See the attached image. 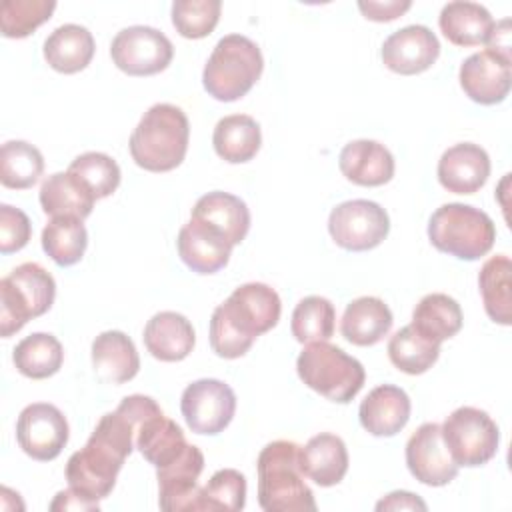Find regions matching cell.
<instances>
[{
	"mask_svg": "<svg viewBox=\"0 0 512 512\" xmlns=\"http://www.w3.org/2000/svg\"><path fill=\"white\" fill-rule=\"evenodd\" d=\"M220 0H176L172 4V24L182 38L200 40L212 34L220 20Z\"/></svg>",
	"mask_w": 512,
	"mask_h": 512,
	"instance_id": "cell-42",
	"label": "cell"
},
{
	"mask_svg": "<svg viewBox=\"0 0 512 512\" xmlns=\"http://www.w3.org/2000/svg\"><path fill=\"white\" fill-rule=\"evenodd\" d=\"M282 312L280 296L264 282L238 286L210 318V346L216 356L234 360L244 356L254 340L272 330Z\"/></svg>",
	"mask_w": 512,
	"mask_h": 512,
	"instance_id": "cell-2",
	"label": "cell"
},
{
	"mask_svg": "<svg viewBox=\"0 0 512 512\" xmlns=\"http://www.w3.org/2000/svg\"><path fill=\"white\" fill-rule=\"evenodd\" d=\"M440 356V344L422 336L412 324L402 326L388 342L390 362L404 374L416 376L430 370Z\"/></svg>",
	"mask_w": 512,
	"mask_h": 512,
	"instance_id": "cell-35",
	"label": "cell"
},
{
	"mask_svg": "<svg viewBox=\"0 0 512 512\" xmlns=\"http://www.w3.org/2000/svg\"><path fill=\"white\" fill-rule=\"evenodd\" d=\"M464 316L460 304L442 292L426 294L412 312V326L428 340L442 344L444 340L456 336L462 328Z\"/></svg>",
	"mask_w": 512,
	"mask_h": 512,
	"instance_id": "cell-32",
	"label": "cell"
},
{
	"mask_svg": "<svg viewBox=\"0 0 512 512\" xmlns=\"http://www.w3.org/2000/svg\"><path fill=\"white\" fill-rule=\"evenodd\" d=\"M68 172L76 176L96 200L114 194L122 176L118 162L104 152H84L76 156L70 162Z\"/></svg>",
	"mask_w": 512,
	"mask_h": 512,
	"instance_id": "cell-40",
	"label": "cell"
},
{
	"mask_svg": "<svg viewBox=\"0 0 512 512\" xmlns=\"http://www.w3.org/2000/svg\"><path fill=\"white\" fill-rule=\"evenodd\" d=\"M510 276L512 262L506 254H496L488 258L478 274L480 296L488 318L496 324H512V296H510Z\"/></svg>",
	"mask_w": 512,
	"mask_h": 512,
	"instance_id": "cell-33",
	"label": "cell"
},
{
	"mask_svg": "<svg viewBox=\"0 0 512 512\" xmlns=\"http://www.w3.org/2000/svg\"><path fill=\"white\" fill-rule=\"evenodd\" d=\"M94 372L112 384L132 380L140 370V356L134 342L120 330H106L92 342Z\"/></svg>",
	"mask_w": 512,
	"mask_h": 512,
	"instance_id": "cell-27",
	"label": "cell"
},
{
	"mask_svg": "<svg viewBox=\"0 0 512 512\" xmlns=\"http://www.w3.org/2000/svg\"><path fill=\"white\" fill-rule=\"evenodd\" d=\"M44 172L42 152L26 140H8L0 148V182L12 190L32 188Z\"/></svg>",
	"mask_w": 512,
	"mask_h": 512,
	"instance_id": "cell-36",
	"label": "cell"
},
{
	"mask_svg": "<svg viewBox=\"0 0 512 512\" xmlns=\"http://www.w3.org/2000/svg\"><path fill=\"white\" fill-rule=\"evenodd\" d=\"M464 94L482 106H494L506 100L512 86L510 60L500 58L488 50L470 54L458 72Z\"/></svg>",
	"mask_w": 512,
	"mask_h": 512,
	"instance_id": "cell-17",
	"label": "cell"
},
{
	"mask_svg": "<svg viewBox=\"0 0 512 512\" xmlns=\"http://www.w3.org/2000/svg\"><path fill=\"white\" fill-rule=\"evenodd\" d=\"M54 0H4L0 4V30L4 38H26L52 18Z\"/></svg>",
	"mask_w": 512,
	"mask_h": 512,
	"instance_id": "cell-41",
	"label": "cell"
},
{
	"mask_svg": "<svg viewBox=\"0 0 512 512\" xmlns=\"http://www.w3.org/2000/svg\"><path fill=\"white\" fill-rule=\"evenodd\" d=\"M438 26L454 46H478L486 42L494 20L482 4L456 0L442 6Z\"/></svg>",
	"mask_w": 512,
	"mask_h": 512,
	"instance_id": "cell-29",
	"label": "cell"
},
{
	"mask_svg": "<svg viewBox=\"0 0 512 512\" xmlns=\"http://www.w3.org/2000/svg\"><path fill=\"white\" fill-rule=\"evenodd\" d=\"M380 56L388 70L402 76H414L426 72L438 60L440 42L428 26L410 24L384 40Z\"/></svg>",
	"mask_w": 512,
	"mask_h": 512,
	"instance_id": "cell-16",
	"label": "cell"
},
{
	"mask_svg": "<svg viewBox=\"0 0 512 512\" xmlns=\"http://www.w3.org/2000/svg\"><path fill=\"white\" fill-rule=\"evenodd\" d=\"M190 124L182 108L158 102L150 106L134 128L128 148L132 160L148 172H170L186 156Z\"/></svg>",
	"mask_w": 512,
	"mask_h": 512,
	"instance_id": "cell-4",
	"label": "cell"
},
{
	"mask_svg": "<svg viewBox=\"0 0 512 512\" xmlns=\"http://www.w3.org/2000/svg\"><path fill=\"white\" fill-rule=\"evenodd\" d=\"M56 298L52 274L38 262H24L0 280V334L10 338L32 318L46 314Z\"/></svg>",
	"mask_w": 512,
	"mask_h": 512,
	"instance_id": "cell-8",
	"label": "cell"
},
{
	"mask_svg": "<svg viewBox=\"0 0 512 512\" xmlns=\"http://www.w3.org/2000/svg\"><path fill=\"white\" fill-rule=\"evenodd\" d=\"M246 504V478L234 468L214 472L198 494V510L238 512Z\"/></svg>",
	"mask_w": 512,
	"mask_h": 512,
	"instance_id": "cell-39",
	"label": "cell"
},
{
	"mask_svg": "<svg viewBox=\"0 0 512 512\" xmlns=\"http://www.w3.org/2000/svg\"><path fill=\"white\" fill-rule=\"evenodd\" d=\"M40 206L44 214L58 218V216H72V218H88L94 208V194L68 170L50 174L38 194Z\"/></svg>",
	"mask_w": 512,
	"mask_h": 512,
	"instance_id": "cell-28",
	"label": "cell"
},
{
	"mask_svg": "<svg viewBox=\"0 0 512 512\" xmlns=\"http://www.w3.org/2000/svg\"><path fill=\"white\" fill-rule=\"evenodd\" d=\"M404 456L410 474L426 486H446L458 476L460 466L452 460L436 422H424L412 432Z\"/></svg>",
	"mask_w": 512,
	"mask_h": 512,
	"instance_id": "cell-14",
	"label": "cell"
},
{
	"mask_svg": "<svg viewBox=\"0 0 512 512\" xmlns=\"http://www.w3.org/2000/svg\"><path fill=\"white\" fill-rule=\"evenodd\" d=\"M70 436L68 420L60 408L48 402L28 404L16 422V440L26 456L48 462L60 456Z\"/></svg>",
	"mask_w": 512,
	"mask_h": 512,
	"instance_id": "cell-13",
	"label": "cell"
},
{
	"mask_svg": "<svg viewBox=\"0 0 512 512\" xmlns=\"http://www.w3.org/2000/svg\"><path fill=\"white\" fill-rule=\"evenodd\" d=\"M32 236L30 218L10 204H0V252L12 254L22 250Z\"/></svg>",
	"mask_w": 512,
	"mask_h": 512,
	"instance_id": "cell-43",
	"label": "cell"
},
{
	"mask_svg": "<svg viewBox=\"0 0 512 512\" xmlns=\"http://www.w3.org/2000/svg\"><path fill=\"white\" fill-rule=\"evenodd\" d=\"M212 144L216 154L230 162L242 164L252 160L262 144L260 124L248 114H230L216 122Z\"/></svg>",
	"mask_w": 512,
	"mask_h": 512,
	"instance_id": "cell-31",
	"label": "cell"
},
{
	"mask_svg": "<svg viewBox=\"0 0 512 512\" xmlns=\"http://www.w3.org/2000/svg\"><path fill=\"white\" fill-rule=\"evenodd\" d=\"M264 58L254 40L242 34L220 38L202 70L204 90L220 102H234L246 96L260 80Z\"/></svg>",
	"mask_w": 512,
	"mask_h": 512,
	"instance_id": "cell-5",
	"label": "cell"
},
{
	"mask_svg": "<svg viewBox=\"0 0 512 512\" xmlns=\"http://www.w3.org/2000/svg\"><path fill=\"white\" fill-rule=\"evenodd\" d=\"M338 166L346 180L368 188L390 182L396 168L392 152L384 144L368 138L348 142L340 150Z\"/></svg>",
	"mask_w": 512,
	"mask_h": 512,
	"instance_id": "cell-21",
	"label": "cell"
},
{
	"mask_svg": "<svg viewBox=\"0 0 512 512\" xmlns=\"http://www.w3.org/2000/svg\"><path fill=\"white\" fill-rule=\"evenodd\" d=\"M178 256L196 274H214L222 270L234 246L214 228L190 218L178 232Z\"/></svg>",
	"mask_w": 512,
	"mask_h": 512,
	"instance_id": "cell-19",
	"label": "cell"
},
{
	"mask_svg": "<svg viewBox=\"0 0 512 512\" xmlns=\"http://www.w3.org/2000/svg\"><path fill=\"white\" fill-rule=\"evenodd\" d=\"M192 218L214 228L230 246L240 244L250 230V210L246 202L222 190L200 196L192 208Z\"/></svg>",
	"mask_w": 512,
	"mask_h": 512,
	"instance_id": "cell-23",
	"label": "cell"
},
{
	"mask_svg": "<svg viewBox=\"0 0 512 512\" xmlns=\"http://www.w3.org/2000/svg\"><path fill=\"white\" fill-rule=\"evenodd\" d=\"M144 346L146 350L162 362L184 360L196 342V332L192 322L172 310L156 312L144 326Z\"/></svg>",
	"mask_w": 512,
	"mask_h": 512,
	"instance_id": "cell-22",
	"label": "cell"
},
{
	"mask_svg": "<svg viewBox=\"0 0 512 512\" xmlns=\"http://www.w3.org/2000/svg\"><path fill=\"white\" fill-rule=\"evenodd\" d=\"M110 56L116 68L128 76H152L168 68L174 46L164 32L138 24L122 28L112 38Z\"/></svg>",
	"mask_w": 512,
	"mask_h": 512,
	"instance_id": "cell-11",
	"label": "cell"
},
{
	"mask_svg": "<svg viewBox=\"0 0 512 512\" xmlns=\"http://www.w3.org/2000/svg\"><path fill=\"white\" fill-rule=\"evenodd\" d=\"M376 510H428L426 502L412 492L394 490L376 502Z\"/></svg>",
	"mask_w": 512,
	"mask_h": 512,
	"instance_id": "cell-45",
	"label": "cell"
},
{
	"mask_svg": "<svg viewBox=\"0 0 512 512\" xmlns=\"http://www.w3.org/2000/svg\"><path fill=\"white\" fill-rule=\"evenodd\" d=\"M50 510H100V504L68 486L66 490H60L54 496V500L50 502Z\"/></svg>",
	"mask_w": 512,
	"mask_h": 512,
	"instance_id": "cell-46",
	"label": "cell"
},
{
	"mask_svg": "<svg viewBox=\"0 0 512 512\" xmlns=\"http://www.w3.org/2000/svg\"><path fill=\"white\" fill-rule=\"evenodd\" d=\"M42 250L58 266H74L82 260L88 246V232L80 218L58 216L42 230Z\"/></svg>",
	"mask_w": 512,
	"mask_h": 512,
	"instance_id": "cell-37",
	"label": "cell"
},
{
	"mask_svg": "<svg viewBox=\"0 0 512 512\" xmlns=\"http://www.w3.org/2000/svg\"><path fill=\"white\" fill-rule=\"evenodd\" d=\"M296 372L310 390L338 404L352 402L366 380L360 360L328 340L306 344L298 354Z\"/></svg>",
	"mask_w": 512,
	"mask_h": 512,
	"instance_id": "cell-7",
	"label": "cell"
},
{
	"mask_svg": "<svg viewBox=\"0 0 512 512\" xmlns=\"http://www.w3.org/2000/svg\"><path fill=\"white\" fill-rule=\"evenodd\" d=\"M484 44L488 52L510 60V20L504 18L500 22H494Z\"/></svg>",
	"mask_w": 512,
	"mask_h": 512,
	"instance_id": "cell-47",
	"label": "cell"
},
{
	"mask_svg": "<svg viewBox=\"0 0 512 512\" xmlns=\"http://www.w3.org/2000/svg\"><path fill=\"white\" fill-rule=\"evenodd\" d=\"M412 2L410 0H386V2H376V0H360L358 8L364 14V18L374 20V22H390L402 16L406 10H410Z\"/></svg>",
	"mask_w": 512,
	"mask_h": 512,
	"instance_id": "cell-44",
	"label": "cell"
},
{
	"mask_svg": "<svg viewBox=\"0 0 512 512\" xmlns=\"http://www.w3.org/2000/svg\"><path fill=\"white\" fill-rule=\"evenodd\" d=\"M392 310L376 296H360L352 300L340 322L342 336L354 346H374L392 328Z\"/></svg>",
	"mask_w": 512,
	"mask_h": 512,
	"instance_id": "cell-26",
	"label": "cell"
},
{
	"mask_svg": "<svg viewBox=\"0 0 512 512\" xmlns=\"http://www.w3.org/2000/svg\"><path fill=\"white\" fill-rule=\"evenodd\" d=\"M188 446L182 428L164 416L162 410L150 414L136 430V448L154 466L162 468L176 460Z\"/></svg>",
	"mask_w": 512,
	"mask_h": 512,
	"instance_id": "cell-30",
	"label": "cell"
},
{
	"mask_svg": "<svg viewBox=\"0 0 512 512\" xmlns=\"http://www.w3.org/2000/svg\"><path fill=\"white\" fill-rule=\"evenodd\" d=\"M332 240L350 252H366L382 244L390 232L388 212L372 200H346L328 216Z\"/></svg>",
	"mask_w": 512,
	"mask_h": 512,
	"instance_id": "cell-10",
	"label": "cell"
},
{
	"mask_svg": "<svg viewBox=\"0 0 512 512\" xmlns=\"http://www.w3.org/2000/svg\"><path fill=\"white\" fill-rule=\"evenodd\" d=\"M136 446V426L120 408L104 414L84 448L66 462L68 486L90 500L100 502L116 486L124 460Z\"/></svg>",
	"mask_w": 512,
	"mask_h": 512,
	"instance_id": "cell-1",
	"label": "cell"
},
{
	"mask_svg": "<svg viewBox=\"0 0 512 512\" xmlns=\"http://www.w3.org/2000/svg\"><path fill=\"white\" fill-rule=\"evenodd\" d=\"M436 172L438 182L448 192L474 194L490 176V156L474 142H460L444 150Z\"/></svg>",
	"mask_w": 512,
	"mask_h": 512,
	"instance_id": "cell-18",
	"label": "cell"
},
{
	"mask_svg": "<svg viewBox=\"0 0 512 512\" xmlns=\"http://www.w3.org/2000/svg\"><path fill=\"white\" fill-rule=\"evenodd\" d=\"M336 328V308L324 296L302 298L294 312L290 330L300 344L330 340Z\"/></svg>",
	"mask_w": 512,
	"mask_h": 512,
	"instance_id": "cell-38",
	"label": "cell"
},
{
	"mask_svg": "<svg viewBox=\"0 0 512 512\" xmlns=\"http://www.w3.org/2000/svg\"><path fill=\"white\" fill-rule=\"evenodd\" d=\"M300 470L322 488L340 484L348 472V450L344 440L332 432L312 436L300 446Z\"/></svg>",
	"mask_w": 512,
	"mask_h": 512,
	"instance_id": "cell-24",
	"label": "cell"
},
{
	"mask_svg": "<svg viewBox=\"0 0 512 512\" xmlns=\"http://www.w3.org/2000/svg\"><path fill=\"white\" fill-rule=\"evenodd\" d=\"M94 36L86 26L62 24L44 40V60L60 74H76L84 70L94 56Z\"/></svg>",
	"mask_w": 512,
	"mask_h": 512,
	"instance_id": "cell-25",
	"label": "cell"
},
{
	"mask_svg": "<svg viewBox=\"0 0 512 512\" xmlns=\"http://www.w3.org/2000/svg\"><path fill=\"white\" fill-rule=\"evenodd\" d=\"M180 410L192 432L216 436L234 418L236 394L222 380L200 378L184 388Z\"/></svg>",
	"mask_w": 512,
	"mask_h": 512,
	"instance_id": "cell-12",
	"label": "cell"
},
{
	"mask_svg": "<svg viewBox=\"0 0 512 512\" xmlns=\"http://www.w3.org/2000/svg\"><path fill=\"white\" fill-rule=\"evenodd\" d=\"M410 398L394 384H380L360 402L358 418L372 436H396L410 420Z\"/></svg>",
	"mask_w": 512,
	"mask_h": 512,
	"instance_id": "cell-20",
	"label": "cell"
},
{
	"mask_svg": "<svg viewBox=\"0 0 512 512\" xmlns=\"http://www.w3.org/2000/svg\"><path fill=\"white\" fill-rule=\"evenodd\" d=\"M204 470V454L198 446L188 444L170 464L156 468L158 504L166 512L198 510V476Z\"/></svg>",
	"mask_w": 512,
	"mask_h": 512,
	"instance_id": "cell-15",
	"label": "cell"
},
{
	"mask_svg": "<svg viewBox=\"0 0 512 512\" xmlns=\"http://www.w3.org/2000/svg\"><path fill=\"white\" fill-rule=\"evenodd\" d=\"M430 244L458 260H478L486 256L496 240L492 218L470 204L448 202L436 208L428 220Z\"/></svg>",
	"mask_w": 512,
	"mask_h": 512,
	"instance_id": "cell-6",
	"label": "cell"
},
{
	"mask_svg": "<svg viewBox=\"0 0 512 512\" xmlns=\"http://www.w3.org/2000/svg\"><path fill=\"white\" fill-rule=\"evenodd\" d=\"M442 440L458 466L476 468L490 462L500 444L498 424L488 412L474 406H460L444 424H440Z\"/></svg>",
	"mask_w": 512,
	"mask_h": 512,
	"instance_id": "cell-9",
	"label": "cell"
},
{
	"mask_svg": "<svg viewBox=\"0 0 512 512\" xmlns=\"http://www.w3.org/2000/svg\"><path fill=\"white\" fill-rule=\"evenodd\" d=\"M258 504L266 512H314L316 500L300 470V446L292 440L268 442L256 460Z\"/></svg>",
	"mask_w": 512,
	"mask_h": 512,
	"instance_id": "cell-3",
	"label": "cell"
},
{
	"mask_svg": "<svg viewBox=\"0 0 512 512\" xmlns=\"http://www.w3.org/2000/svg\"><path fill=\"white\" fill-rule=\"evenodd\" d=\"M12 362L22 376L44 380L60 370L64 362V348L56 336L48 332H34L16 344Z\"/></svg>",
	"mask_w": 512,
	"mask_h": 512,
	"instance_id": "cell-34",
	"label": "cell"
}]
</instances>
